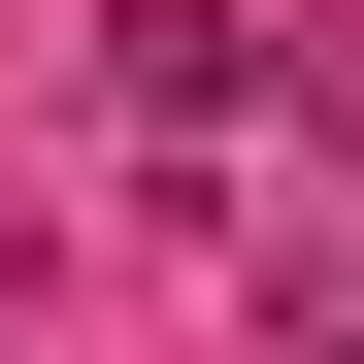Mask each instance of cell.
Segmentation results:
<instances>
[{"label": "cell", "mask_w": 364, "mask_h": 364, "mask_svg": "<svg viewBox=\"0 0 364 364\" xmlns=\"http://www.w3.org/2000/svg\"><path fill=\"white\" fill-rule=\"evenodd\" d=\"M331 364H364V331H331Z\"/></svg>", "instance_id": "obj_2"}, {"label": "cell", "mask_w": 364, "mask_h": 364, "mask_svg": "<svg viewBox=\"0 0 364 364\" xmlns=\"http://www.w3.org/2000/svg\"><path fill=\"white\" fill-rule=\"evenodd\" d=\"M100 67H133V133H232V100H265V33H232V0H100Z\"/></svg>", "instance_id": "obj_1"}]
</instances>
